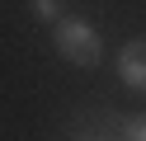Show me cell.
<instances>
[{
    "label": "cell",
    "mask_w": 146,
    "mask_h": 141,
    "mask_svg": "<svg viewBox=\"0 0 146 141\" xmlns=\"http://www.w3.org/2000/svg\"><path fill=\"white\" fill-rule=\"evenodd\" d=\"M118 75H123V85L127 89H137V94H146V38H127L123 47H118Z\"/></svg>",
    "instance_id": "2"
},
{
    "label": "cell",
    "mask_w": 146,
    "mask_h": 141,
    "mask_svg": "<svg viewBox=\"0 0 146 141\" xmlns=\"http://www.w3.org/2000/svg\"><path fill=\"white\" fill-rule=\"evenodd\" d=\"M123 141H146V118H132L123 127Z\"/></svg>",
    "instance_id": "4"
},
{
    "label": "cell",
    "mask_w": 146,
    "mask_h": 141,
    "mask_svg": "<svg viewBox=\"0 0 146 141\" xmlns=\"http://www.w3.org/2000/svg\"><path fill=\"white\" fill-rule=\"evenodd\" d=\"M85 141H113V136H85Z\"/></svg>",
    "instance_id": "5"
},
{
    "label": "cell",
    "mask_w": 146,
    "mask_h": 141,
    "mask_svg": "<svg viewBox=\"0 0 146 141\" xmlns=\"http://www.w3.org/2000/svg\"><path fill=\"white\" fill-rule=\"evenodd\" d=\"M52 42H57V52L66 56L71 66H99L104 61V38L80 14H61L57 24H52Z\"/></svg>",
    "instance_id": "1"
},
{
    "label": "cell",
    "mask_w": 146,
    "mask_h": 141,
    "mask_svg": "<svg viewBox=\"0 0 146 141\" xmlns=\"http://www.w3.org/2000/svg\"><path fill=\"white\" fill-rule=\"evenodd\" d=\"M29 9L38 19H52V24H57V19L66 14V0H29Z\"/></svg>",
    "instance_id": "3"
}]
</instances>
